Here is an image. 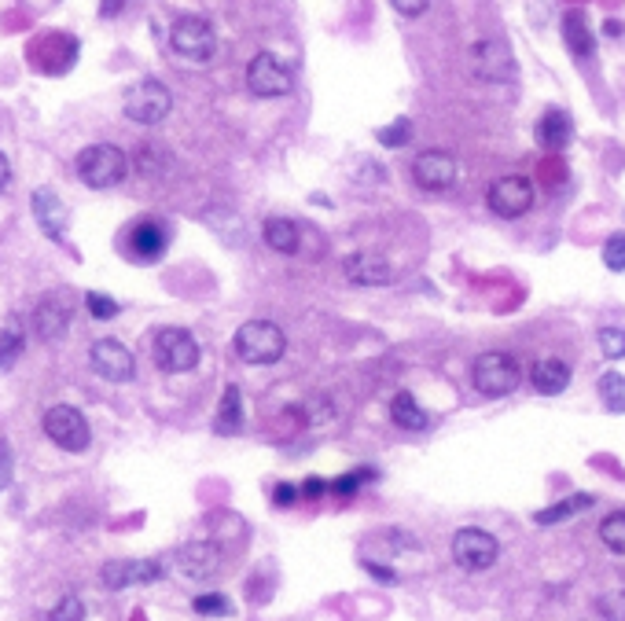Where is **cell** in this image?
<instances>
[{"mask_svg": "<svg viewBox=\"0 0 625 621\" xmlns=\"http://www.w3.org/2000/svg\"><path fill=\"white\" fill-rule=\"evenodd\" d=\"M125 4H129V0H100V15L103 19H114V15L125 12Z\"/></svg>", "mask_w": 625, "mask_h": 621, "instance_id": "7bdbcfd3", "label": "cell"}, {"mask_svg": "<svg viewBox=\"0 0 625 621\" xmlns=\"http://www.w3.org/2000/svg\"><path fill=\"white\" fill-rule=\"evenodd\" d=\"M48 621H85V603L78 596H63L56 610L48 614Z\"/></svg>", "mask_w": 625, "mask_h": 621, "instance_id": "d590c367", "label": "cell"}, {"mask_svg": "<svg viewBox=\"0 0 625 621\" xmlns=\"http://www.w3.org/2000/svg\"><path fill=\"white\" fill-rule=\"evenodd\" d=\"M375 471H350V475H342L331 482V493H339V497H350V493H357V489L364 486V482H372Z\"/></svg>", "mask_w": 625, "mask_h": 621, "instance_id": "8d00e7d4", "label": "cell"}, {"mask_svg": "<svg viewBox=\"0 0 625 621\" xmlns=\"http://www.w3.org/2000/svg\"><path fill=\"white\" fill-rule=\"evenodd\" d=\"M412 181L420 184L423 192H445L456 184V159L442 147H431L412 162Z\"/></svg>", "mask_w": 625, "mask_h": 621, "instance_id": "4fadbf2b", "label": "cell"}, {"mask_svg": "<svg viewBox=\"0 0 625 621\" xmlns=\"http://www.w3.org/2000/svg\"><path fill=\"white\" fill-rule=\"evenodd\" d=\"M427 4L431 0H390V8L398 15H405V19H416V15H423L427 12Z\"/></svg>", "mask_w": 625, "mask_h": 621, "instance_id": "74e56055", "label": "cell"}, {"mask_svg": "<svg viewBox=\"0 0 625 621\" xmlns=\"http://www.w3.org/2000/svg\"><path fill=\"white\" fill-rule=\"evenodd\" d=\"M592 504H596V497H592V493H574V497L556 500V504L541 508L534 515V522H537V526H556V522H567V519H574V515H581V511H589Z\"/></svg>", "mask_w": 625, "mask_h": 621, "instance_id": "603a6c76", "label": "cell"}, {"mask_svg": "<svg viewBox=\"0 0 625 621\" xmlns=\"http://www.w3.org/2000/svg\"><path fill=\"white\" fill-rule=\"evenodd\" d=\"M537 192H534V184L526 181V177H497V181L489 184V192H486V203L489 210L497 217H504V221H515V217H523L530 206H534Z\"/></svg>", "mask_w": 625, "mask_h": 621, "instance_id": "30bf717a", "label": "cell"}, {"mask_svg": "<svg viewBox=\"0 0 625 621\" xmlns=\"http://www.w3.org/2000/svg\"><path fill=\"white\" fill-rule=\"evenodd\" d=\"M125 173H129V159H125L122 147L114 144H92L85 147L78 155V177L89 188L103 192V188H114V184L125 181Z\"/></svg>", "mask_w": 625, "mask_h": 621, "instance_id": "3957f363", "label": "cell"}, {"mask_svg": "<svg viewBox=\"0 0 625 621\" xmlns=\"http://www.w3.org/2000/svg\"><path fill=\"white\" fill-rule=\"evenodd\" d=\"M162 577L159 559H114L100 570V581L107 588H129V585H155Z\"/></svg>", "mask_w": 625, "mask_h": 621, "instance_id": "9a60e30c", "label": "cell"}, {"mask_svg": "<svg viewBox=\"0 0 625 621\" xmlns=\"http://www.w3.org/2000/svg\"><path fill=\"white\" fill-rule=\"evenodd\" d=\"M214 430L225 434V438L243 430V394H239V386H228L225 397H221V408H217L214 416Z\"/></svg>", "mask_w": 625, "mask_h": 621, "instance_id": "484cf974", "label": "cell"}, {"mask_svg": "<svg viewBox=\"0 0 625 621\" xmlns=\"http://www.w3.org/2000/svg\"><path fill=\"white\" fill-rule=\"evenodd\" d=\"M45 434L48 441H56L63 452H85L92 441L89 419L81 416L74 405H52L45 412Z\"/></svg>", "mask_w": 625, "mask_h": 621, "instance_id": "ba28073f", "label": "cell"}, {"mask_svg": "<svg viewBox=\"0 0 625 621\" xmlns=\"http://www.w3.org/2000/svg\"><path fill=\"white\" fill-rule=\"evenodd\" d=\"M596 342H600V353L607 357V361H622L625 357V331L622 328H600Z\"/></svg>", "mask_w": 625, "mask_h": 621, "instance_id": "4dcf8cb0", "label": "cell"}, {"mask_svg": "<svg viewBox=\"0 0 625 621\" xmlns=\"http://www.w3.org/2000/svg\"><path fill=\"white\" fill-rule=\"evenodd\" d=\"M596 610L603 621H625V592H603L596 599Z\"/></svg>", "mask_w": 625, "mask_h": 621, "instance_id": "836d02e7", "label": "cell"}, {"mask_svg": "<svg viewBox=\"0 0 625 621\" xmlns=\"http://www.w3.org/2000/svg\"><path fill=\"white\" fill-rule=\"evenodd\" d=\"M500 555V544L493 533L478 530V526H464V530H456L453 537V559L460 570H467V574H482V570H489V566L497 563Z\"/></svg>", "mask_w": 625, "mask_h": 621, "instance_id": "9c48e42d", "label": "cell"}, {"mask_svg": "<svg viewBox=\"0 0 625 621\" xmlns=\"http://www.w3.org/2000/svg\"><path fill=\"white\" fill-rule=\"evenodd\" d=\"M530 383H534L537 394L556 397V394H563V390L570 386V368L563 361H556V357L534 361V368H530Z\"/></svg>", "mask_w": 625, "mask_h": 621, "instance_id": "ffe728a7", "label": "cell"}, {"mask_svg": "<svg viewBox=\"0 0 625 621\" xmlns=\"http://www.w3.org/2000/svg\"><path fill=\"white\" fill-rule=\"evenodd\" d=\"M471 67H475L478 78L493 81V85L515 78V56L504 41H478L471 48Z\"/></svg>", "mask_w": 625, "mask_h": 621, "instance_id": "5bb4252c", "label": "cell"}, {"mask_svg": "<svg viewBox=\"0 0 625 621\" xmlns=\"http://www.w3.org/2000/svg\"><path fill=\"white\" fill-rule=\"evenodd\" d=\"M170 48L188 63H210L217 52V34L214 26L206 23L203 15H181L170 26Z\"/></svg>", "mask_w": 625, "mask_h": 621, "instance_id": "277c9868", "label": "cell"}, {"mask_svg": "<svg viewBox=\"0 0 625 621\" xmlns=\"http://www.w3.org/2000/svg\"><path fill=\"white\" fill-rule=\"evenodd\" d=\"M603 265L611 272H625V232H614V236L603 243Z\"/></svg>", "mask_w": 625, "mask_h": 621, "instance_id": "d6a6232c", "label": "cell"}, {"mask_svg": "<svg viewBox=\"0 0 625 621\" xmlns=\"http://www.w3.org/2000/svg\"><path fill=\"white\" fill-rule=\"evenodd\" d=\"M34 217L52 239H59L63 228H67V206H63V199L56 192H48V188H37L34 192Z\"/></svg>", "mask_w": 625, "mask_h": 621, "instance_id": "d6986e66", "label": "cell"}, {"mask_svg": "<svg viewBox=\"0 0 625 621\" xmlns=\"http://www.w3.org/2000/svg\"><path fill=\"white\" fill-rule=\"evenodd\" d=\"M364 570H368V574H372V577H379V581H387V585H394V581H398V574H394L390 566L372 563V559H364Z\"/></svg>", "mask_w": 625, "mask_h": 621, "instance_id": "ab89813d", "label": "cell"}, {"mask_svg": "<svg viewBox=\"0 0 625 621\" xmlns=\"http://www.w3.org/2000/svg\"><path fill=\"white\" fill-rule=\"evenodd\" d=\"M12 482V449H8V441L0 438V489Z\"/></svg>", "mask_w": 625, "mask_h": 621, "instance_id": "f35d334b", "label": "cell"}, {"mask_svg": "<svg viewBox=\"0 0 625 621\" xmlns=\"http://www.w3.org/2000/svg\"><path fill=\"white\" fill-rule=\"evenodd\" d=\"M390 419H394V427L412 430V434H420V430L431 427V416L423 412V405L409 394V390L394 394V401H390Z\"/></svg>", "mask_w": 625, "mask_h": 621, "instance_id": "7402d4cb", "label": "cell"}, {"mask_svg": "<svg viewBox=\"0 0 625 621\" xmlns=\"http://www.w3.org/2000/svg\"><path fill=\"white\" fill-rule=\"evenodd\" d=\"M298 493H302V489H295V486H276V493H273V500L276 504H280V508H291V504H295L298 500Z\"/></svg>", "mask_w": 625, "mask_h": 621, "instance_id": "60d3db41", "label": "cell"}, {"mask_svg": "<svg viewBox=\"0 0 625 621\" xmlns=\"http://www.w3.org/2000/svg\"><path fill=\"white\" fill-rule=\"evenodd\" d=\"M195 614H203V618H225V614H232V603H228V596H221V592H206V596H195Z\"/></svg>", "mask_w": 625, "mask_h": 621, "instance_id": "f546056e", "label": "cell"}, {"mask_svg": "<svg viewBox=\"0 0 625 621\" xmlns=\"http://www.w3.org/2000/svg\"><path fill=\"white\" fill-rule=\"evenodd\" d=\"M8 181H12V166H8V159L0 155V192L8 188Z\"/></svg>", "mask_w": 625, "mask_h": 621, "instance_id": "ee69618b", "label": "cell"}, {"mask_svg": "<svg viewBox=\"0 0 625 621\" xmlns=\"http://www.w3.org/2000/svg\"><path fill=\"white\" fill-rule=\"evenodd\" d=\"M563 41H567V48L578 59H589L592 52H596V45H592V30H589V23H585V15L581 12L563 15Z\"/></svg>", "mask_w": 625, "mask_h": 621, "instance_id": "d4e9b609", "label": "cell"}, {"mask_svg": "<svg viewBox=\"0 0 625 621\" xmlns=\"http://www.w3.org/2000/svg\"><path fill=\"white\" fill-rule=\"evenodd\" d=\"M247 89L254 96H262V100H276V96H287V92L295 89V74L273 52H258L247 63Z\"/></svg>", "mask_w": 625, "mask_h": 621, "instance_id": "52a82bcc", "label": "cell"}, {"mask_svg": "<svg viewBox=\"0 0 625 621\" xmlns=\"http://www.w3.org/2000/svg\"><path fill=\"white\" fill-rule=\"evenodd\" d=\"M122 111L129 122H137V125H159L166 114L173 111V96L170 89L162 85V81L155 78H144L137 81L133 89L125 92V100H122Z\"/></svg>", "mask_w": 625, "mask_h": 621, "instance_id": "5b68a950", "label": "cell"}, {"mask_svg": "<svg viewBox=\"0 0 625 621\" xmlns=\"http://www.w3.org/2000/svg\"><path fill=\"white\" fill-rule=\"evenodd\" d=\"M262 239L269 243V250H276V254H298V247H302V228L291 221V217H269L262 225Z\"/></svg>", "mask_w": 625, "mask_h": 621, "instance_id": "44dd1931", "label": "cell"}, {"mask_svg": "<svg viewBox=\"0 0 625 621\" xmlns=\"http://www.w3.org/2000/svg\"><path fill=\"white\" fill-rule=\"evenodd\" d=\"M328 482H320V478H309L306 486H302V497H309V500H317V497H324L328 493Z\"/></svg>", "mask_w": 625, "mask_h": 621, "instance_id": "b9f144b4", "label": "cell"}, {"mask_svg": "<svg viewBox=\"0 0 625 621\" xmlns=\"http://www.w3.org/2000/svg\"><path fill=\"white\" fill-rule=\"evenodd\" d=\"M89 361L96 368V375H103L107 383H129L137 375V357L129 353V346H122L118 339H100L92 342Z\"/></svg>", "mask_w": 625, "mask_h": 621, "instance_id": "7c38bea8", "label": "cell"}, {"mask_svg": "<svg viewBox=\"0 0 625 621\" xmlns=\"http://www.w3.org/2000/svg\"><path fill=\"white\" fill-rule=\"evenodd\" d=\"M217 566H221V548L210 541H192L177 552V570H181L184 577H192V581L214 577Z\"/></svg>", "mask_w": 625, "mask_h": 621, "instance_id": "e0dca14e", "label": "cell"}, {"mask_svg": "<svg viewBox=\"0 0 625 621\" xmlns=\"http://www.w3.org/2000/svg\"><path fill=\"white\" fill-rule=\"evenodd\" d=\"M600 541L611 548L614 555H625V511H611L600 522Z\"/></svg>", "mask_w": 625, "mask_h": 621, "instance_id": "4316f807", "label": "cell"}, {"mask_svg": "<svg viewBox=\"0 0 625 621\" xmlns=\"http://www.w3.org/2000/svg\"><path fill=\"white\" fill-rule=\"evenodd\" d=\"M19 357H23V331L15 324H4L0 328V368H12Z\"/></svg>", "mask_w": 625, "mask_h": 621, "instance_id": "f1b7e54d", "label": "cell"}, {"mask_svg": "<svg viewBox=\"0 0 625 621\" xmlns=\"http://www.w3.org/2000/svg\"><path fill=\"white\" fill-rule=\"evenodd\" d=\"M379 144L383 147H401V144H409V136H412V122L409 118H398L394 125H387V129H379Z\"/></svg>", "mask_w": 625, "mask_h": 621, "instance_id": "e575fe53", "label": "cell"}, {"mask_svg": "<svg viewBox=\"0 0 625 621\" xmlns=\"http://www.w3.org/2000/svg\"><path fill=\"white\" fill-rule=\"evenodd\" d=\"M70 317H74V298H70V291H63V287H59V291H48L34 309L37 339H45V342L63 339L70 328Z\"/></svg>", "mask_w": 625, "mask_h": 621, "instance_id": "8fae6325", "label": "cell"}, {"mask_svg": "<svg viewBox=\"0 0 625 621\" xmlns=\"http://www.w3.org/2000/svg\"><path fill=\"white\" fill-rule=\"evenodd\" d=\"M600 397L611 412H625V375L603 372L600 375Z\"/></svg>", "mask_w": 625, "mask_h": 621, "instance_id": "83f0119b", "label": "cell"}, {"mask_svg": "<svg viewBox=\"0 0 625 621\" xmlns=\"http://www.w3.org/2000/svg\"><path fill=\"white\" fill-rule=\"evenodd\" d=\"M519 383H523V368H519L512 353L486 350L478 353L475 364H471V386L482 397H508Z\"/></svg>", "mask_w": 625, "mask_h": 621, "instance_id": "7a4b0ae2", "label": "cell"}, {"mask_svg": "<svg viewBox=\"0 0 625 621\" xmlns=\"http://www.w3.org/2000/svg\"><path fill=\"white\" fill-rule=\"evenodd\" d=\"M85 309H89L92 320H114V317H118V302H114V298H107V294H100V291L85 294Z\"/></svg>", "mask_w": 625, "mask_h": 621, "instance_id": "1f68e13d", "label": "cell"}, {"mask_svg": "<svg viewBox=\"0 0 625 621\" xmlns=\"http://www.w3.org/2000/svg\"><path fill=\"white\" fill-rule=\"evenodd\" d=\"M166 243H170V232H166L162 221H137L129 228V254H133V261H144V265L159 261Z\"/></svg>", "mask_w": 625, "mask_h": 621, "instance_id": "ac0fdd59", "label": "cell"}, {"mask_svg": "<svg viewBox=\"0 0 625 621\" xmlns=\"http://www.w3.org/2000/svg\"><path fill=\"white\" fill-rule=\"evenodd\" d=\"M151 353H155V364L162 372H192L199 364V342H195L192 331L184 328H162L155 331V342H151Z\"/></svg>", "mask_w": 625, "mask_h": 621, "instance_id": "8992f818", "label": "cell"}, {"mask_svg": "<svg viewBox=\"0 0 625 621\" xmlns=\"http://www.w3.org/2000/svg\"><path fill=\"white\" fill-rule=\"evenodd\" d=\"M232 350H236V357L243 364L262 368V364H276L284 357L287 339L273 320H247V324H239L236 339H232Z\"/></svg>", "mask_w": 625, "mask_h": 621, "instance_id": "6da1fadb", "label": "cell"}, {"mask_svg": "<svg viewBox=\"0 0 625 621\" xmlns=\"http://www.w3.org/2000/svg\"><path fill=\"white\" fill-rule=\"evenodd\" d=\"M570 136H574V122H570L567 111H548L545 118L537 122V140H541L545 147H552V151L567 147Z\"/></svg>", "mask_w": 625, "mask_h": 621, "instance_id": "cb8c5ba5", "label": "cell"}, {"mask_svg": "<svg viewBox=\"0 0 625 621\" xmlns=\"http://www.w3.org/2000/svg\"><path fill=\"white\" fill-rule=\"evenodd\" d=\"M342 276L350 283H357V287H387L394 280V269L379 254H350V258L342 261Z\"/></svg>", "mask_w": 625, "mask_h": 621, "instance_id": "2e32d148", "label": "cell"}]
</instances>
